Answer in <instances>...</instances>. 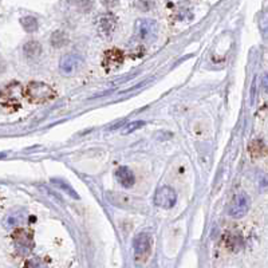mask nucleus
<instances>
[{
  "mask_svg": "<svg viewBox=\"0 0 268 268\" xmlns=\"http://www.w3.org/2000/svg\"><path fill=\"white\" fill-rule=\"evenodd\" d=\"M24 94L32 104H46L55 97V92L49 84L43 83V82H31V83H28Z\"/></svg>",
  "mask_w": 268,
  "mask_h": 268,
  "instance_id": "f257e3e1",
  "label": "nucleus"
},
{
  "mask_svg": "<svg viewBox=\"0 0 268 268\" xmlns=\"http://www.w3.org/2000/svg\"><path fill=\"white\" fill-rule=\"evenodd\" d=\"M158 24L153 19H140L134 26V39L138 42H153L157 38Z\"/></svg>",
  "mask_w": 268,
  "mask_h": 268,
  "instance_id": "f03ea898",
  "label": "nucleus"
},
{
  "mask_svg": "<svg viewBox=\"0 0 268 268\" xmlns=\"http://www.w3.org/2000/svg\"><path fill=\"white\" fill-rule=\"evenodd\" d=\"M154 205L162 209H170L174 207L177 201V195L174 189L170 187H160L154 193Z\"/></svg>",
  "mask_w": 268,
  "mask_h": 268,
  "instance_id": "7ed1b4c3",
  "label": "nucleus"
},
{
  "mask_svg": "<svg viewBox=\"0 0 268 268\" xmlns=\"http://www.w3.org/2000/svg\"><path fill=\"white\" fill-rule=\"evenodd\" d=\"M134 255H136V260L138 263H144L148 260L150 255V248H152V239L148 234H140L136 236L133 241Z\"/></svg>",
  "mask_w": 268,
  "mask_h": 268,
  "instance_id": "20e7f679",
  "label": "nucleus"
},
{
  "mask_svg": "<svg viewBox=\"0 0 268 268\" xmlns=\"http://www.w3.org/2000/svg\"><path fill=\"white\" fill-rule=\"evenodd\" d=\"M117 27V18L110 12H105L101 14L97 19V30L100 32L101 36L104 38H109L111 36V34L115 31Z\"/></svg>",
  "mask_w": 268,
  "mask_h": 268,
  "instance_id": "39448f33",
  "label": "nucleus"
},
{
  "mask_svg": "<svg viewBox=\"0 0 268 268\" xmlns=\"http://www.w3.org/2000/svg\"><path fill=\"white\" fill-rule=\"evenodd\" d=\"M249 209V199L248 196L243 195H236L231 201L230 207H228V214L231 217L239 218L243 217Z\"/></svg>",
  "mask_w": 268,
  "mask_h": 268,
  "instance_id": "423d86ee",
  "label": "nucleus"
},
{
  "mask_svg": "<svg viewBox=\"0 0 268 268\" xmlns=\"http://www.w3.org/2000/svg\"><path fill=\"white\" fill-rule=\"evenodd\" d=\"M14 243H15L16 249L20 253H28L34 247V239H32V234L30 231L26 230H18L12 235Z\"/></svg>",
  "mask_w": 268,
  "mask_h": 268,
  "instance_id": "0eeeda50",
  "label": "nucleus"
},
{
  "mask_svg": "<svg viewBox=\"0 0 268 268\" xmlns=\"http://www.w3.org/2000/svg\"><path fill=\"white\" fill-rule=\"evenodd\" d=\"M83 65V58L79 57L78 54H66L63 55L59 62V67H61L62 73L66 75H71V74L77 73L80 69V66Z\"/></svg>",
  "mask_w": 268,
  "mask_h": 268,
  "instance_id": "6e6552de",
  "label": "nucleus"
},
{
  "mask_svg": "<svg viewBox=\"0 0 268 268\" xmlns=\"http://www.w3.org/2000/svg\"><path fill=\"white\" fill-rule=\"evenodd\" d=\"M123 54L118 49H111L107 51L104 57V67L107 71H113V70L118 69L122 65Z\"/></svg>",
  "mask_w": 268,
  "mask_h": 268,
  "instance_id": "1a4fd4ad",
  "label": "nucleus"
},
{
  "mask_svg": "<svg viewBox=\"0 0 268 268\" xmlns=\"http://www.w3.org/2000/svg\"><path fill=\"white\" fill-rule=\"evenodd\" d=\"M115 177H117V180L123 188H130L133 187L134 181V174L131 172L130 169L126 168V166H121V168L117 169V172H115Z\"/></svg>",
  "mask_w": 268,
  "mask_h": 268,
  "instance_id": "9d476101",
  "label": "nucleus"
},
{
  "mask_svg": "<svg viewBox=\"0 0 268 268\" xmlns=\"http://www.w3.org/2000/svg\"><path fill=\"white\" fill-rule=\"evenodd\" d=\"M22 96V86L19 83L10 84L3 92V97L6 98L7 104H18Z\"/></svg>",
  "mask_w": 268,
  "mask_h": 268,
  "instance_id": "9b49d317",
  "label": "nucleus"
},
{
  "mask_svg": "<svg viewBox=\"0 0 268 268\" xmlns=\"http://www.w3.org/2000/svg\"><path fill=\"white\" fill-rule=\"evenodd\" d=\"M23 54L27 59L34 61V59H38V58L40 57V54H42V47H40V44H39L38 42L30 40V42H27L26 44H24Z\"/></svg>",
  "mask_w": 268,
  "mask_h": 268,
  "instance_id": "f8f14e48",
  "label": "nucleus"
},
{
  "mask_svg": "<svg viewBox=\"0 0 268 268\" xmlns=\"http://www.w3.org/2000/svg\"><path fill=\"white\" fill-rule=\"evenodd\" d=\"M24 220H26V213H24L23 211L11 212L7 217L4 218V227H7V228H14V227L20 226Z\"/></svg>",
  "mask_w": 268,
  "mask_h": 268,
  "instance_id": "ddd939ff",
  "label": "nucleus"
},
{
  "mask_svg": "<svg viewBox=\"0 0 268 268\" xmlns=\"http://www.w3.org/2000/svg\"><path fill=\"white\" fill-rule=\"evenodd\" d=\"M69 43V38H67V34H65L63 31H55L53 35H51V44L57 49H61V47L66 46Z\"/></svg>",
  "mask_w": 268,
  "mask_h": 268,
  "instance_id": "4468645a",
  "label": "nucleus"
},
{
  "mask_svg": "<svg viewBox=\"0 0 268 268\" xmlns=\"http://www.w3.org/2000/svg\"><path fill=\"white\" fill-rule=\"evenodd\" d=\"M226 241L227 245H228L231 249H234V251H238L241 245H243V239H241L240 235L236 234V232H230V234L227 235Z\"/></svg>",
  "mask_w": 268,
  "mask_h": 268,
  "instance_id": "2eb2a0df",
  "label": "nucleus"
},
{
  "mask_svg": "<svg viewBox=\"0 0 268 268\" xmlns=\"http://www.w3.org/2000/svg\"><path fill=\"white\" fill-rule=\"evenodd\" d=\"M20 24L27 32H34L38 30V20L35 19L34 16H23L20 19Z\"/></svg>",
  "mask_w": 268,
  "mask_h": 268,
  "instance_id": "dca6fc26",
  "label": "nucleus"
},
{
  "mask_svg": "<svg viewBox=\"0 0 268 268\" xmlns=\"http://www.w3.org/2000/svg\"><path fill=\"white\" fill-rule=\"evenodd\" d=\"M26 268H49V265L43 259L35 256L26 261Z\"/></svg>",
  "mask_w": 268,
  "mask_h": 268,
  "instance_id": "f3484780",
  "label": "nucleus"
},
{
  "mask_svg": "<svg viewBox=\"0 0 268 268\" xmlns=\"http://www.w3.org/2000/svg\"><path fill=\"white\" fill-rule=\"evenodd\" d=\"M154 6V0H136V7L141 11H149Z\"/></svg>",
  "mask_w": 268,
  "mask_h": 268,
  "instance_id": "a211bd4d",
  "label": "nucleus"
},
{
  "mask_svg": "<svg viewBox=\"0 0 268 268\" xmlns=\"http://www.w3.org/2000/svg\"><path fill=\"white\" fill-rule=\"evenodd\" d=\"M263 149H264V145H263V142L261 141H253L252 144H251V148H249L251 153H252L255 157L260 156L261 150Z\"/></svg>",
  "mask_w": 268,
  "mask_h": 268,
  "instance_id": "6ab92c4d",
  "label": "nucleus"
},
{
  "mask_svg": "<svg viewBox=\"0 0 268 268\" xmlns=\"http://www.w3.org/2000/svg\"><path fill=\"white\" fill-rule=\"evenodd\" d=\"M78 7L84 12H88L94 6V0H77Z\"/></svg>",
  "mask_w": 268,
  "mask_h": 268,
  "instance_id": "aec40b11",
  "label": "nucleus"
},
{
  "mask_svg": "<svg viewBox=\"0 0 268 268\" xmlns=\"http://www.w3.org/2000/svg\"><path fill=\"white\" fill-rule=\"evenodd\" d=\"M144 121H134V122L129 123L125 129H123V134H127V133H131V131H134L136 129H138V127H141L142 125H144Z\"/></svg>",
  "mask_w": 268,
  "mask_h": 268,
  "instance_id": "412c9836",
  "label": "nucleus"
},
{
  "mask_svg": "<svg viewBox=\"0 0 268 268\" xmlns=\"http://www.w3.org/2000/svg\"><path fill=\"white\" fill-rule=\"evenodd\" d=\"M53 183H55V184H58V185H61V187L63 188V191H66V192H67V193H70V195L73 196V197H78V196H77V193H75V192H73V191H71V188H70V187H67V185H66L65 183H63V181H59V180H53Z\"/></svg>",
  "mask_w": 268,
  "mask_h": 268,
  "instance_id": "4be33fe9",
  "label": "nucleus"
},
{
  "mask_svg": "<svg viewBox=\"0 0 268 268\" xmlns=\"http://www.w3.org/2000/svg\"><path fill=\"white\" fill-rule=\"evenodd\" d=\"M118 2L119 0H101V3L104 4L105 7H115Z\"/></svg>",
  "mask_w": 268,
  "mask_h": 268,
  "instance_id": "5701e85b",
  "label": "nucleus"
}]
</instances>
